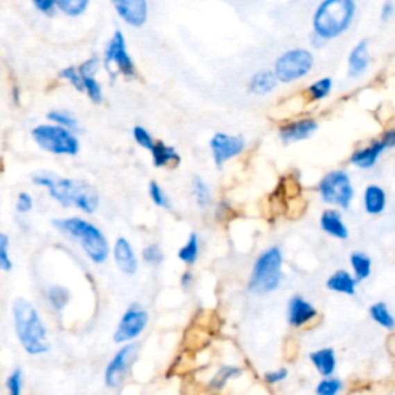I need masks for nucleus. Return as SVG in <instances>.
<instances>
[{
    "mask_svg": "<svg viewBox=\"0 0 395 395\" xmlns=\"http://www.w3.org/2000/svg\"><path fill=\"white\" fill-rule=\"evenodd\" d=\"M34 184L47 187L48 193L62 205H76L87 213H93L99 207V195L93 185L84 181L53 175L34 176Z\"/></svg>",
    "mask_w": 395,
    "mask_h": 395,
    "instance_id": "nucleus-1",
    "label": "nucleus"
},
{
    "mask_svg": "<svg viewBox=\"0 0 395 395\" xmlns=\"http://www.w3.org/2000/svg\"><path fill=\"white\" fill-rule=\"evenodd\" d=\"M355 11V0H323L312 16V33L326 42L337 39L349 30Z\"/></svg>",
    "mask_w": 395,
    "mask_h": 395,
    "instance_id": "nucleus-2",
    "label": "nucleus"
},
{
    "mask_svg": "<svg viewBox=\"0 0 395 395\" xmlns=\"http://www.w3.org/2000/svg\"><path fill=\"white\" fill-rule=\"evenodd\" d=\"M12 315H15L16 334L22 348L31 355L48 352L50 343H48L47 329L36 308L25 298H17L12 304Z\"/></svg>",
    "mask_w": 395,
    "mask_h": 395,
    "instance_id": "nucleus-3",
    "label": "nucleus"
},
{
    "mask_svg": "<svg viewBox=\"0 0 395 395\" xmlns=\"http://www.w3.org/2000/svg\"><path fill=\"white\" fill-rule=\"evenodd\" d=\"M54 226L78 241L92 261L101 264L108 258V242L98 227L81 218L56 219Z\"/></svg>",
    "mask_w": 395,
    "mask_h": 395,
    "instance_id": "nucleus-4",
    "label": "nucleus"
},
{
    "mask_svg": "<svg viewBox=\"0 0 395 395\" xmlns=\"http://www.w3.org/2000/svg\"><path fill=\"white\" fill-rule=\"evenodd\" d=\"M283 255L278 247H270L262 252L256 260L249 289L255 294H269L280 286L281 283Z\"/></svg>",
    "mask_w": 395,
    "mask_h": 395,
    "instance_id": "nucleus-5",
    "label": "nucleus"
},
{
    "mask_svg": "<svg viewBox=\"0 0 395 395\" xmlns=\"http://www.w3.org/2000/svg\"><path fill=\"white\" fill-rule=\"evenodd\" d=\"M314 67V56L309 50L304 48H294L283 53L281 56L275 60L274 73L278 82L283 84H290V82L300 81L312 72Z\"/></svg>",
    "mask_w": 395,
    "mask_h": 395,
    "instance_id": "nucleus-6",
    "label": "nucleus"
},
{
    "mask_svg": "<svg viewBox=\"0 0 395 395\" xmlns=\"http://www.w3.org/2000/svg\"><path fill=\"white\" fill-rule=\"evenodd\" d=\"M318 192H320V196L326 204H334L342 207V209H348L353 195H355L351 178L344 170H334L328 173L320 181Z\"/></svg>",
    "mask_w": 395,
    "mask_h": 395,
    "instance_id": "nucleus-7",
    "label": "nucleus"
},
{
    "mask_svg": "<svg viewBox=\"0 0 395 395\" xmlns=\"http://www.w3.org/2000/svg\"><path fill=\"white\" fill-rule=\"evenodd\" d=\"M33 137L44 150L54 155H78L79 142L64 127L39 126L33 130Z\"/></svg>",
    "mask_w": 395,
    "mask_h": 395,
    "instance_id": "nucleus-8",
    "label": "nucleus"
},
{
    "mask_svg": "<svg viewBox=\"0 0 395 395\" xmlns=\"http://www.w3.org/2000/svg\"><path fill=\"white\" fill-rule=\"evenodd\" d=\"M149 323V314L140 304H131L126 314L121 318V323L115 332L116 343H126L136 338L145 329Z\"/></svg>",
    "mask_w": 395,
    "mask_h": 395,
    "instance_id": "nucleus-9",
    "label": "nucleus"
},
{
    "mask_svg": "<svg viewBox=\"0 0 395 395\" xmlns=\"http://www.w3.org/2000/svg\"><path fill=\"white\" fill-rule=\"evenodd\" d=\"M244 147H246V141L244 137L239 135L215 133L210 140L213 162L217 164V167H223L224 162L241 155V151L244 150Z\"/></svg>",
    "mask_w": 395,
    "mask_h": 395,
    "instance_id": "nucleus-10",
    "label": "nucleus"
},
{
    "mask_svg": "<svg viewBox=\"0 0 395 395\" xmlns=\"http://www.w3.org/2000/svg\"><path fill=\"white\" fill-rule=\"evenodd\" d=\"M110 64L116 65L119 73L127 76V78H135L136 76V67L127 51L126 37H124L121 31H116L113 39L110 40L107 50V65Z\"/></svg>",
    "mask_w": 395,
    "mask_h": 395,
    "instance_id": "nucleus-11",
    "label": "nucleus"
},
{
    "mask_svg": "<svg viewBox=\"0 0 395 395\" xmlns=\"http://www.w3.org/2000/svg\"><path fill=\"white\" fill-rule=\"evenodd\" d=\"M137 351V344H127L116 353L112 362L108 363L106 369V385L108 387H117L121 383L124 377H126V372L128 369V366L133 360L135 353Z\"/></svg>",
    "mask_w": 395,
    "mask_h": 395,
    "instance_id": "nucleus-12",
    "label": "nucleus"
},
{
    "mask_svg": "<svg viewBox=\"0 0 395 395\" xmlns=\"http://www.w3.org/2000/svg\"><path fill=\"white\" fill-rule=\"evenodd\" d=\"M115 10L131 26H142L147 22V0H112Z\"/></svg>",
    "mask_w": 395,
    "mask_h": 395,
    "instance_id": "nucleus-13",
    "label": "nucleus"
},
{
    "mask_svg": "<svg viewBox=\"0 0 395 395\" xmlns=\"http://www.w3.org/2000/svg\"><path fill=\"white\" fill-rule=\"evenodd\" d=\"M318 124L314 119H300L289 122L286 126L280 127V137L283 142H296L308 140L309 136H312L317 131Z\"/></svg>",
    "mask_w": 395,
    "mask_h": 395,
    "instance_id": "nucleus-14",
    "label": "nucleus"
},
{
    "mask_svg": "<svg viewBox=\"0 0 395 395\" xmlns=\"http://www.w3.org/2000/svg\"><path fill=\"white\" fill-rule=\"evenodd\" d=\"M317 317V310L310 303L303 300L301 296H294L289 301V312L287 320L289 323L295 326V328H301V326L308 324Z\"/></svg>",
    "mask_w": 395,
    "mask_h": 395,
    "instance_id": "nucleus-15",
    "label": "nucleus"
},
{
    "mask_svg": "<svg viewBox=\"0 0 395 395\" xmlns=\"http://www.w3.org/2000/svg\"><path fill=\"white\" fill-rule=\"evenodd\" d=\"M369 67V40L363 39L352 48L348 58V74L351 78L362 76Z\"/></svg>",
    "mask_w": 395,
    "mask_h": 395,
    "instance_id": "nucleus-16",
    "label": "nucleus"
},
{
    "mask_svg": "<svg viewBox=\"0 0 395 395\" xmlns=\"http://www.w3.org/2000/svg\"><path fill=\"white\" fill-rule=\"evenodd\" d=\"M385 150H386L385 145L381 144L380 140L372 141L369 145H367V147L353 151L349 161L358 169H363V170L372 169L373 165L377 164L378 158L381 156V153H383Z\"/></svg>",
    "mask_w": 395,
    "mask_h": 395,
    "instance_id": "nucleus-17",
    "label": "nucleus"
},
{
    "mask_svg": "<svg viewBox=\"0 0 395 395\" xmlns=\"http://www.w3.org/2000/svg\"><path fill=\"white\" fill-rule=\"evenodd\" d=\"M115 261L124 274L135 275L137 270L136 255L126 238H119L115 244Z\"/></svg>",
    "mask_w": 395,
    "mask_h": 395,
    "instance_id": "nucleus-18",
    "label": "nucleus"
},
{
    "mask_svg": "<svg viewBox=\"0 0 395 395\" xmlns=\"http://www.w3.org/2000/svg\"><path fill=\"white\" fill-rule=\"evenodd\" d=\"M320 224H321L323 230L326 233H329L330 237L338 238V239H346L349 237L348 227H346L342 215H339L337 210H332V209L324 210L321 215Z\"/></svg>",
    "mask_w": 395,
    "mask_h": 395,
    "instance_id": "nucleus-19",
    "label": "nucleus"
},
{
    "mask_svg": "<svg viewBox=\"0 0 395 395\" xmlns=\"http://www.w3.org/2000/svg\"><path fill=\"white\" fill-rule=\"evenodd\" d=\"M364 209L369 215H380L386 209V192L380 185H367L363 193Z\"/></svg>",
    "mask_w": 395,
    "mask_h": 395,
    "instance_id": "nucleus-20",
    "label": "nucleus"
},
{
    "mask_svg": "<svg viewBox=\"0 0 395 395\" xmlns=\"http://www.w3.org/2000/svg\"><path fill=\"white\" fill-rule=\"evenodd\" d=\"M151 156H153V164L155 167H175L179 162H181V158H179L178 151L170 147V145H165L162 141H155V145L151 147Z\"/></svg>",
    "mask_w": 395,
    "mask_h": 395,
    "instance_id": "nucleus-21",
    "label": "nucleus"
},
{
    "mask_svg": "<svg viewBox=\"0 0 395 395\" xmlns=\"http://www.w3.org/2000/svg\"><path fill=\"white\" fill-rule=\"evenodd\" d=\"M276 85H278V79H276L275 73L270 70H261L258 73H255L251 81H249V90L260 96L272 93Z\"/></svg>",
    "mask_w": 395,
    "mask_h": 395,
    "instance_id": "nucleus-22",
    "label": "nucleus"
},
{
    "mask_svg": "<svg viewBox=\"0 0 395 395\" xmlns=\"http://www.w3.org/2000/svg\"><path fill=\"white\" fill-rule=\"evenodd\" d=\"M326 286L338 294L355 295L357 281L355 278H352L349 272H346V270H337V272L328 280V283H326Z\"/></svg>",
    "mask_w": 395,
    "mask_h": 395,
    "instance_id": "nucleus-23",
    "label": "nucleus"
},
{
    "mask_svg": "<svg viewBox=\"0 0 395 395\" xmlns=\"http://www.w3.org/2000/svg\"><path fill=\"white\" fill-rule=\"evenodd\" d=\"M310 362L314 363L317 367V371L321 373L323 377L332 376V372L335 371L337 367V358L335 352L332 349H320L317 352L310 353Z\"/></svg>",
    "mask_w": 395,
    "mask_h": 395,
    "instance_id": "nucleus-24",
    "label": "nucleus"
},
{
    "mask_svg": "<svg viewBox=\"0 0 395 395\" xmlns=\"http://www.w3.org/2000/svg\"><path fill=\"white\" fill-rule=\"evenodd\" d=\"M351 266L355 274V281H363L371 275L372 261L367 255L362 252H353L351 255Z\"/></svg>",
    "mask_w": 395,
    "mask_h": 395,
    "instance_id": "nucleus-25",
    "label": "nucleus"
},
{
    "mask_svg": "<svg viewBox=\"0 0 395 395\" xmlns=\"http://www.w3.org/2000/svg\"><path fill=\"white\" fill-rule=\"evenodd\" d=\"M198 255H199L198 235L192 233L190 237H189V241H187L185 244L181 249H179L178 256H179V260H181L183 262H185L187 266H192V264H195V262H196Z\"/></svg>",
    "mask_w": 395,
    "mask_h": 395,
    "instance_id": "nucleus-26",
    "label": "nucleus"
},
{
    "mask_svg": "<svg viewBox=\"0 0 395 395\" xmlns=\"http://www.w3.org/2000/svg\"><path fill=\"white\" fill-rule=\"evenodd\" d=\"M371 317L373 321H377L380 326H383L386 329H394L395 328V320L394 317L389 314V310H387L386 304L385 303H377V304H372L371 309Z\"/></svg>",
    "mask_w": 395,
    "mask_h": 395,
    "instance_id": "nucleus-27",
    "label": "nucleus"
},
{
    "mask_svg": "<svg viewBox=\"0 0 395 395\" xmlns=\"http://www.w3.org/2000/svg\"><path fill=\"white\" fill-rule=\"evenodd\" d=\"M330 92H332V79L330 78L318 79L314 82V84H310V87L308 88L310 101H321L324 98H328Z\"/></svg>",
    "mask_w": 395,
    "mask_h": 395,
    "instance_id": "nucleus-28",
    "label": "nucleus"
},
{
    "mask_svg": "<svg viewBox=\"0 0 395 395\" xmlns=\"http://www.w3.org/2000/svg\"><path fill=\"white\" fill-rule=\"evenodd\" d=\"M68 16H81L87 10L88 0H54Z\"/></svg>",
    "mask_w": 395,
    "mask_h": 395,
    "instance_id": "nucleus-29",
    "label": "nucleus"
},
{
    "mask_svg": "<svg viewBox=\"0 0 395 395\" xmlns=\"http://www.w3.org/2000/svg\"><path fill=\"white\" fill-rule=\"evenodd\" d=\"M193 196H195L199 207H207L210 203V190L207 184L199 176L193 181Z\"/></svg>",
    "mask_w": 395,
    "mask_h": 395,
    "instance_id": "nucleus-30",
    "label": "nucleus"
},
{
    "mask_svg": "<svg viewBox=\"0 0 395 395\" xmlns=\"http://www.w3.org/2000/svg\"><path fill=\"white\" fill-rule=\"evenodd\" d=\"M48 298H50V303L53 304L54 309L62 310L65 308V304L68 303V298H70V294L67 292V289L60 287V286H53L48 292Z\"/></svg>",
    "mask_w": 395,
    "mask_h": 395,
    "instance_id": "nucleus-31",
    "label": "nucleus"
},
{
    "mask_svg": "<svg viewBox=\"0 0 395 395\" xmlns=\"http://www.w3.org/2000/svg\"><path fill=\"white\" fill-rule=\"evenodd\" d=\"M82 84H84V90H87V94L93 102L99 103L102 101V90L98 82L94 81L93 76H81Z\"/></svg>",
    "mask_w": 395,
    "mask_h": 395,
    "instance_id": "nucleus-32",
    "label": "nucleus"
},
{
    "mask_svg": "<svg viewBox=\"0 0 395 395\" xmlns=\"http://www.w3.org/2000/svg\"><path fill=\"white\" fill-rule=\"evenodd\" d=\"M342 389V381L337 378H324L317 386V395H337Z\"/></svg>",
    "mask_w": 395,
    "mask_h": 395,
    "instance_id": "nucleus-33",
    "label": "nucleus"
},
{
    "mask_svg": "<svg viewBox=\"0 0 395 395\" xmlns=\"http://www.w3.org/2000/svg\"><path fill=\"white\" fill-rule=\"evenodd\" d=\"M8 246H10L8 237H6L5 233H0V269L5 270V272H10L12 267V262L8 255Z\"/></svg>",
    "mask_w": 395,
    "mask_h": 395,
    "instance_id": "nucleus-34",
    "label": "nucleus"
},
{
    "mask_svg": "<svg viewBox=\"0 0 395 395\" xmlns=\"http://www.w3.org/2000/svg\"><path fill=\"white\" fill-rule=\"evenodd\" d=\"M149 195H150L151 201H153L158 207H165V209L170 207L167 195H165L164 190L161 189V185L156 184L155 181L150 183V185H149Z\"/></svg>",
    "mask_w": 395,
    "mask_h": 395,
    "instance_id": "nucleus-35",
    "label": "nucleus"
},
{
    "mask_svg": "<svg viewBox=\"0 0 395 395\" xmlns=\"http://www.w3.org/2000/svg\"><path fill=\"white\" fill-rule=\"evenodd\" d=\"M142 256H144V261L149 262V264H151V266L161 264L162 258H164L161 249H159V246H156V244H150V246L145 247L144 252H142Z\"/></svg>",
    "mask_w": 395,
    "mask_h": 395,
    "instance_id": "nucleus-36",
    "label": "nucleus"
},
{
    "mask_svg": "<svg viewBox=\"0 0 395 395\" xmlns=\"http://www.w3.org/2000/svg\"><path fill=\"white\" fill-rule=\"evenodd\" d=\"M133 136H135V141L144 149L151 150V147H153V145H155L153 137H151V135L149 133V131L145 130L144 127H141V126H136L133 128Z\"/></svg>",
    "mask_w": 395,
    "mask_h": 395,
    "instance_id": "nucleus-37",
    "label": "nucleus"
},
{
    "mask_svg": "<svg viewBox=\"0 0 395 395\" xmlns=\"http://www.w3.org/2000/svg\"><path fill=\"white\" fill-rule=\"evenodd\" d=\"M6 387H8L10 395H20L22 394V371L15 369V372L11 373L6 380Z\"/></svg>",
    "mask_w": 395,
    "mask_h": 395,
    "instance_id": "nucleus-38",
    "label": "nucleus"
},
{
    "mask_svg": "<svg viewBox=\"0 0 395 395\" xmlns=\"http://www.w3.org/2000/svg\"><path fill=\"white\" fill-rule=\"evenodd\" d=\"M48 119L58 122L59 127H64V128H73V127H76V119H74V117L68 116V115H65V113H60V112H51V113H48Z\"/></svg>",
    "mask_w": 395,
    "mask_h": 395,
    "instance_id": "nucleus-39",
    "label": "nucleus"
},
{
    "mask_svg": "<svg viewBox=\"0 0 395 395\" xmlns=\"http://www.w3.org/2000/svg\"><path fill=\"white\" fill-rule=\"evenodd\" d=\"M60 78L68 79L76 88L79 90V92H84V84H82L81 74H79V72H76L73 67L67 68V70H64V72H60Z\"/></svg>",
    "mask_w": 395,
    "mask_h": 395,
    "instance_id": "nucleus-40",
    "label": "nucleus"
},
{
    "mask_svg": "<svg viewBox=\"0 0 395 395\" xmlns=\"http://www.w3.org/2000/svg\"><path fill=\"white\" fill-rule=\"evenodd\" d=\"M33 207V199L28 195V193H20L19 198H17V210L20 213H26L30 212Z\"/></svg>",
    "mask_w": 395,
    "mask_h": 395,
    "instance_id": "nucleus-41",
    "label": "nucleus"
},
{
    "mask_svg": "<svg viewBox=\"0 0 395 395\" xmlns=\"http://www.w3.org/2000/svg\"><path fill=\"white\" fill-rule=\"evenodd\" d=\"M287 377V371L286 369H280V371H272V372H267L264 376V380L267 381L269 385H275V383H280L284 378Z\"/></svg>",
    "mask_w": 395,
    "mask_h": 395,
    "instance_id": "nucleus-42",
    "label": "nucleus"
},
{
    "mask_svg": "<svg viewBox=\"0 0 395 395\" xmlns=\"http://www.w3.org/2000/svg\"><path fill=\"white\" fill-rule=\"evenodd\" d=\"M394 12H395V6L394 3L391 2V0H386V2L383 3V6H381V12H380V19H381V22H387V20L392 19L394 17Z\"/></svg>",
    "mask_w": 395,
    "mask_h": 395,
    "instance_id": "nucleus-43",
    "label": "nucleus"
},
{
    "mask_svg": "<svg viewBox=\"0 0 395 395\" xmlns=\"http://www.w3.org/2000/svg\"><path fill=\"white\" fill-rule=\"evenodd\" d=\"M39 11L45 12V15H53L54 11V0H33Z\"/></svg>",
    "mask_w": 395,
    "mask_h": 395,
    "instance_id": "nucleus-44",
    "label": "nucleus"
},
{
    "mask_svg": "<svg viewBox=\"0 0 395 395\" xmlns=\"http://www.w3.org/2000/svg\"><path fill=\"white\" fill-rule=\"evenodd\" d=\"M380 141L381 144L385 145V149H394L395 147V128H389V130H386L383 136L380 137Z\"/></svg>",
    "mask_w": 395,
    "mask_h": 395,
    "instance_id": "nucleus-45",
    "label": "nucleus"
},
{
    "mask_svg": "<svg viewBox=\"0 0 395 395\" xmlns=\"http://www.w3.org/2000/svg\"><path fill=\"white\" fill-rule=\"evenodd\" d=\"M310 44H312V47L320 48V47H323V45L326 44V40H323L321 37H318L317 34L312 33V34H310Z\"/></svg>",
    "mask_w": 395,
    "mask_h": 395,
    "instance_id": "nucleus-46",
    "label": "nucleus"
},
{
    "mask_svg": "<svg viewBox=\"0 0 395 395\" xmlns=\"http://www.w3.org/2000/svg\"><path fill=\"white\" fill-rule=\"evenodd\" d=\"M190 281H192V274H189V272L184 274V276H183V284H184V286H189Z\"/></svg>",
    "mask_w": 395,
    "mask_h": 395,
    "instance_id": "nucleus-47",
    "label": "nucleus"
},
{
    "mask_svg": "<svg viewBox=\"0 0 395 395\" xmlns=\"http://www.w3.org/2000/svg\"><path fill=\"white\" fill-rule=\"evenodd\" d=\"M3 171V164H2V161H0V173Z\"/></svg>",
    "mask_w": 395,
    "mask_h": 395,
    "instance_id": "nucleus-48",
    "label": "nucleus"
}]
</instances>
